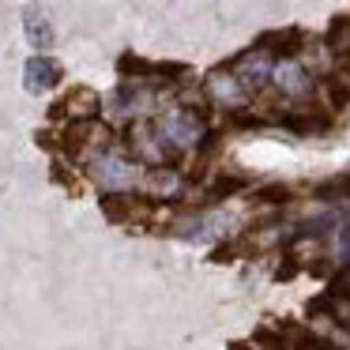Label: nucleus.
Returning a JSON list of instances; mask_svg holds the SVG:
<instances>
[{
    "label": "nucleus",
    "instance_id": "a211bd4d",
    "mask_svg": "<svg viewBox=\"0 0 350 350\" xmlns=\"http://www.w3.org/2000/svg\"><path fill=\"white\" fill-rule=\"evenodd\" d=\"M256 347L260 350H290V339H286V332L282 327H271V324H264V327H256Z\"/></svg>",
    "mask_w": 350,
    "mask_h": 350
},
{
    "label": "nucleus",
    "instance_id": "6e6552de",
    "mask_svg": "<svg viewBox=\"0 0 350 350\" xmlns=\"http://www.w3.org/2000/svg\"><path fill=\"white\" fill-rule=\"evenodd\" d=\"M94 132H98V117H87V121H76V117H72L68 121V129L61 132V151L68 154L72 162H79L87 154V147L94 144Z\"/></svg>",
    "mask_w": 350,
    "mask_h": 350
},
{
    "label": "nucleus",
    "instance_id": "9d476101",
    "mask_svg": "<svg viewBox=\"0 0 350 350\" xmlns=\"http://www.w3.org/2000/svg\"><path fill=\"white\" fill-rule=\"evenodd\" d=\"M294 200H297V192L286 181H267L252 189V204L256 207H290Z\"/></svg>",
    "mask_w": 350,
    "mask_h": 350
},
{
    "label": "nucleus",
    "instance_id": "5701e85b",
    "mask_svg": "<svg viewBox=\"0 0 350 350\" xmlns=\"http://www.w3.org/2000/svg\"><path fill=\"white\" fill-rule=\"evenodd\" d=\"M34 139H38L42 151H57V147H61V144H57V136H53L49 129H38V132H34Z\"/></svg>",
    "mask_w": 350,
    "mask_h": 350
},
{
    "label": "nucleus",
    "instance_id": "2eb2a0df",
    "mask_svg": "<svg viewBox=\"0 0 350 350\" xmlns=\"http://www.w3.org/2000/svg\"><path fill=\"white\" fill-rule=\"evenodd\" d=\"M249 252H252L249 237H234V241H222L219 249H211V264H234V260L249 256Z\"/></svg>",
    "mask_w": 350,
    "mask_h": 350
},
{
    "label": "nucleus",
    "instance_id": "20e7f679",
    "mask_svg": "<svg viewBox=\"0 0 350 350\" xmlns=\"http://www.w3.org/2000/svg\"><path fill=\"white\" fill-rule=\"evenodd\" d=\"M61 79H64V68H61V61L57 57H38L34 53L31 61L23 64V87L31 94H49V91H57L61 87Z\"/></svg>",
    "mask_w": 350,
    "mask_h": 350
},
{
    "label": "nucleus",
    "instance_id": "4468645a",
    "mask_svg": "<svg viewBox=\"0 0 350 350\" xmlns=\"http://www.w3.org/2000/svg\"><path fill=\"white\" fill-rule=\"evenodd\" d=\"M249 189V177H241V174H219L211 181V189H207V196L211 200H230V196H237V192H245Z\"/></svg>",
    "mask_w": 350,
    "mask_h": 350
},
{
    "label": "nucleus",
    "instance_id": "f8f14e48",
    "mask_svg": "<svg viewBox=\"0 0 350 350\" xmlns=\"http://www.w3.org/2000/svg\"><path fill=\"white\" fill-rule=\"evenodd\" d=\"M23 31H27V42L38 49V57H46V49L53 46V23H49L42 12H27L23 19Z\"/></svg>",
    "mask_w": 350,
    "mask_h": 350
},
{
    "label": "nucleus",
    "instance_id": "ddd939ff",
    "mask_svg": "<svg viewBox=\"0 0 350 350\" xmlns=\"http://www.w3.org/2000/svg\"><path fill=\"white\" fill-rule=\"evenodd\" d=\"M117 76L124 83H147V79H154V61H144L136 53H121L117 57Z\"/></svg>",
    "mask_w": 350,
    "mask_h": 350
},
{
    "label": "nucleus",
    "instance_id": "9b49d317",
    "mask_svg": "<svg viewBox=\"0 0 350 350\" xmlns=\"http://www.w3.org/2000/svg\"><path fill=\"white\" fill-rule=\"evenodd\" d=\"M98 207H102V215H106L109 222H129L132 215H136V196H129V192H102V200H98Z\"/></svg>",
    "mask_w": 350,
    "mask_h": 350
},
{
    "label": "nucleus",
    "instance_id": "1a4fd4ad",
    "mask_svg": "<svg viewBox=\"0 0 350 350\" xmlns=\"http://www.w3.org/2000/svg\"><path fill=\"white\" fill-rule=\"evenodd\" d=\"M147 106H151V94L144 83H121L109 94V113H139Z\"/></svg>",
    "mask_w": 350,
    "mask_h": 350
},
{
    "label": "nucleus",
    "instance_id": "f257e3e1",
    "mask_svg": "<svg viewBox=\"0 0 350 350\" xmlns=\"http://www.w3.org/2000/svg\"><path fill=\"white\" fill-rule=\"evenodd\" d=\"M204 121H207V109H192V106H174L154 121V129L162 132L174 151H185V147H196L204 139Z\"/></svg>",
    "mask_w": 350,
    "mask_h": 350
},
{
    "label": "nucleus",
    "instance_id": "dca6fc26",
    "mask_svg": "<svg viewBox=\"0 0 350 350\" xmlns=\"http://www.w3.org/2000/svg\"><path fill=\"white\" fill-rule=\"evenodd\" d=\"M226 124L234 132H264L267 121L260 113H252V109H234V113H226Z\"/></svg>",
    "mask_w": 350,
    "mask_h": 350
},
{
    "label": "nucleus",
    "instance_id": "aec40b11",
    "mask_svg": "<svg viewBox=\"0 0 350 350\" xmlns=\"http://www.w3.org/2000/svg\"><path fill=\"white\" fill-rule=\"evenodd\" d=\"M189 64H181V61H162V64H154V79H170V83H181L185 76H189Z\"/></svg>",
    "mask_w": 350,
    "mask_h": 350
},
{
    "label": "nucleus",
    "instance_id": "f03ea898",
    "mask_svg": "<svg viewBox=\"0 0 350 350\" xmlns=\"http://www.w3.org/2000/svg\"><path fill=\"white\" fill-rule=\"evenodd\" d=\"M87 174L102 185V192H129L132 185L144 177V166L136 159H129L124 151H102L91 159V170Z\"/></svg>",
    "mask_w": 350,
    "mask_h": 350
},
{
    "label": "nucleus",
    "instance_id": "b1692460",
    "mask_svg": "<svg viewBox=\"0 0 350 350\" xmlns=\"http://www.w3.org/2000/svg\"><path fill=\"white\" fill-rule=\"evenodd\" d=\"M53 181H61V185H68V189H72V185H76V181H72V177H68V174H64V166H61V162H53Z\"/></svg>",
    "mask_w": 350,
    "mask_h": 350
},
{
    "label": "nucleus",
    "instance_id": "0eeeda50",
    "mask_svg": "<svg viewBox=\"0 0 350 350\" xmlns=\"http://www.w3.org/2000/svg\"><path fill=\"white\" fill-rule=\"evenodd\" d=\"M271 83L279 87L282 94H290V98H305V94L317 91V79H312L309 72H305L301 64H297V61H290V64H275Z\"/></svg>",
    "mask_w": 350,
    "mask_h": 350
},
{
    "label": "nucleus",
    "instance_id": "f3484780",
    "mask_svg": "<svg viewBox=\"0 0 350 350\" xmlns=\"http://www.w3.org/2000/svg\"><path fill=\"white\" fill-rule=\"evenodd\" d=\"M324 94H327V106H332V109L350 106V79H342V76H327V79H324Z\"/></svg>",
    "mask_w": 350,
    "mask_h": 350
},
{
    "label": "nucleus",
    "instance_id": "393cba45",
    "mask_svg": "<svg viewBox=\"0 0 350 350\" xmlns=\"http://www.w3.org/2000/svg\"><path fill=\"white\" fill-rule=\"evenodd\" d=\"M226 350H252V347H249V342H230Z\"/></svg>",
    "mask_w": 350,
    "mask_h": 350
},
{
    "label": "nucleus",
    "instance_id": "423d86ee",
    "mask_svg": "<svg viewBox=\"0 0 350 350\" xmlns=\"http://www.w3.org/2000/svg\"><path fill=\"white\" fill-rule=\"evenodd\" d=\"M279 129H286L290 136H317V132L332 129V113H320V109H290V113L275 117Z\"/></svg>",
    "mask_w": 350,
    "mask_h": 350
},
{
    "label": "nucleus",
    "instance_id": "7ed1b4c3",
    "mask_svg": "<svg viewBox=\"0 0 350 350\" xmlns=\"http://www.w3.org/2000/svg\"><path fill=\"white\" fill-rule=\"evenodd\" d=\"M204 91L211 102H219V106H226V113H234V109H245V102H249V91H245V83L234 76L230 68H215L211 76L204 79Z\"/></svg>",
    "mask_w": 350,
    "mask_h": 350
},
{
    "label": "nucleus",
    "instance_id": "4be33fe9",
    "mask_svg": "<svg viewBox=\"0 0 350 350\" xmlns=\"http://www.w3.org/2000/svg\"><path fill=\"white\" fill-rule=\"evenodd\" d=\"M327 297H350V267L327 282Z\"/></svg>",
    "mask_w": 350,
    "mask_h": 350
},
{
    "label": "nucleus",
    "instance_id": "6ab92c4d",
    "mask_svg": "<svg viewBox=\"0 0 350 350\" xmlns=\"http://www.w3.org/2000/svg\"><path fill=\"white\" fill-rule=\"evenodd\" d=\"M312 196H317V200H350V174L332 177V181L317 185V189H312Z\"/></svg>",
    "mask_w": 350,
    "mask_h": 350
},
{
    "label": "nucleus",
    "instance_id": "412c9836",
    "mask_svg": "<svg viewBox=\"0 0 350 350\" xmlns=\"http://www.w3.org/2000/svg\"><path fill=\"white\" fill-rule=\"evenodd\" d=\"M297 275H301V264H297V256H294V252H286V256H282V264L275 267V282L297 279Z\"/></svg>",
    "mask_w": 350,
    "mask_h": 350
},
{
    "label": "nucleus",
    "instance_id": "39448f33",
    "mask_svg": "<svg viewBox=\"0 0 350 350\" xmlns=\"http://www.w3.org/2000/svg\"><path fill=\"white\" fill-rule=\"evenodd\" d=\"M252 49H260V53H267V57H297L305 49V31H301V27L264 31L256 42H252Z\"/></svg>",
    "mask_w": 350,
    "mask_h": 350
}]
</instances>
